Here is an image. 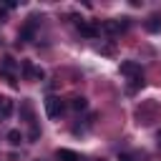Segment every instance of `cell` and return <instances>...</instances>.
<instances>
[{"label": "cell", "mask_w": 161, "mask_h": 161, "mask_svg": "<svg viewBox=\"0 0 161 161\" xmlns=\"http://www.w3.org/2000/svg\"><path fill=\"white\" fill-rule=\"evenodd\" d=\"M23 75H25L28 80H43V78H45L43 68H35L30 60H23Z\"/></svg>", "instance_id": "cell-4"}, {"label": "cell", "mask_w": 161, "mask_h": 161, "mask_svg": "<svg viewBox=\"0 0 161 161\" xmlns=\"http://www.w3.org/2000/svg\"><path fill=\"white\" fill-rule=\"evenodd\" d=\"M10 113H13V101L0 96V118H8Z\"/></svg>", "instance_id": "cell-10"}, {"label": "cell", "mask_w": 161, "mask_h": 161, "mask_svg": "<svg viewBox=\"0 0 161 161\" xmlns=\"http://www.w3.org/2000/svg\"><path fill=\"white\" fill-rule=\"evenodd\" d=\"M116 161H133V158H131L128 153H118V158H116Z\"/></svg>", "instance_id": "cell-15"}, {"label": "cell", "mask_w": 161, "mask_h": 161, "mask_svg": "<svg viewBox=\"0 0 161 161\" xmlns=\"http://www.w3.org/2000/svg\"><path fill=\"white\" fill-rule=\"evenodd\" d=\"M63 101L58 98V96H48L45 98V113H48V118H60V113H63Z\"/></svg>", "instance_id": "cell-2"}, {"label": "cell", "mask_w": 161, "mask_h": 161, "mask_svg": "<svg viewBox=\"0 0 161 161\" xmlns=\"http://www.w3.org/2000/svg\"><path fill=\"white\" fill-rule=\"evenodd\" d=\"M128 25H131V18H116V20H106V23H101V30L108 33V35H116V33L128 30Z\"/></svg>", "instance_id": "cell-1"}, {"label": "cell", "mask_w": 161, "mask_h": 161, "mask_svg": "<svg viewBox=\"0 0 161 161\" xmlns=\"http://www.w3.org/2000/svg\"><path fill=\"white\" fill-rule=\"evenodd\" d=\"M55 158L58 161H80V153H75L70 148H58L55 151Z\"/></svg>", "instance_id": "cell-7"}, {"label": "cell", "mask_w": 161, "mask_h": 161, "mask_svg": "<svg viewBox=\"0 0 161 161\" xmlns=\"http://www.w3.org/2000/svg\"><path fill=\"white\" fill-rule=\"evenodd\" d=\"M40 136V131H38V126H30V141H35Z\"/></svg>", "instance_id": "cell-14"}, {"label": "cell", "mask_w": 161, "mask_h": 161, "mask_svg": "<svg viewBox=\"0 0 161 161\" xmlns=\"http://www.w3.org/2000/svg\"><path fill=\"white\" fill-rule=\"evenodd\" d=\"M121 73H123V75H128V80L143 78V70H141V65H138L136 60H123V63H121Z\"/></svg>", "instance_id": "cell-3"}, {"label": "cell", "mask_w": 161, "mask_h": 161, "mask_svg": "<svg viewBox=\"0 0 161 161\" xmlns=\"http://www.w3.org/2000/svg\"><path fill=\"white\" fill-rule=\"evenodd\" d=\"M98 50H101L103 55H111V53H113V48H111V45H98Z\"/></svg>", "instance_id": "cell-13"}, {"label": "cell", "mask_w": 161, "mask_h": 161, "mask_svg": "<svg viewBox=\"0 0 161 161\" xmlns=\"http://www.w3.org/2000/svg\"><path fill=\"white\" fill-rule=\"evenodd\" d=\"M20 116L30 123V126H35V118H33V106H30V101H23L20 103Z\"/></svg>", "instance_id": "cell-8"}, {"label": "cell", "mask_w": 161, "mask_h": 161, "mask_svg": "<svg viewBox=\"0 0 161 161\" xmlns=\"http://www.w3.org/2000/svg\"><path fill=\"white\" fill-rule=\"evenodd\" d=\"M146 30H148V33H156V30H161V15H158V13L148 15V20H146Z\"/></svg>", "instance_id": "cell-9"}, {"label": "cell", "mask_w": 161, "mask_h": 161, "mask_svg": "<svg viewBox=\"0 0 161 161\" xmlns=\"http://www.w3.org/2000/svg\"><path fill=\"white\" fill-rule=\"evenodd\" d=\"M158 146H161V141H158Z\"/></svg>", "instance_id": "cell-16"}, {"label": "cell", "mask_w": 161, "mask_h": 161, "mask_svg": "<svg viewBox=\"0 0 161 161\" xmlns=\"http://www.w3.org/2000/svg\"><path fill=\"white\" fill-rule=\"evenodd\" d=\"M20 141H23V133H20L18 128H13V131H8V143H10V146H18Z\"/></svg>", "instance_id": "cell-12"}, {"label": "cell", "mask_w": 161, "mask_h": 161, "mask_svg": "<svg viewBox=\"0 0 161 161\" xmlns=\"http://www.w3.org/2000/svg\"><path fill=\"white\" fill-rule=\"evenodd\" d=\"M70 108H73V111H86V108H88V98H83V96L70 98Z\"/></svg>", "instance_id": "cell-11"}, {"label": "cell", "mask_w": 161, "mask_h": 161, "mask_svg": "<svg viewBox=\"0 0 161 161\" xmlns=\"http://www.w3.org/2000/svg\"><path fill=\"white\" fill-rule=\"evenodd\" d=\"M78 33L86 35V38H96V35L101 33V28L93 25V23H88V20H78Z\"/></svg>", "instance_id": "cell-5"}, {"label": "cell", "mask_w": 161, "mask_h": 161, "mask_svg": "<svg viewBox=\"0 0 161 161\" xmlns=\"http://www.w3.org/2000/svg\"><path fill=\"white\" fill-rule=\"evenodd\" d=\"M35 25H38V18H28L25 25L20 28V40H33V35H35Z\"/></svg>", "instance_id": "cell-6"}]
</instances>
